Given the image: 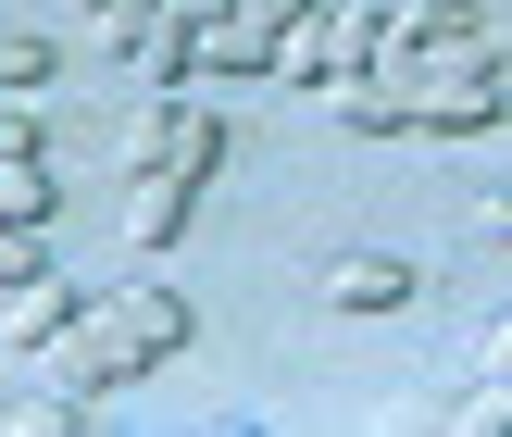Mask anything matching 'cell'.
<instances>
[{
  "instance_id": "cell-11",
  "label": "cell",
  "mask_w": 512,
  "mask_h": 437,
  "mask_svg": "<svg viewBox=\"0 0 512 437\" xmlns=\"http://www.w3.org/2000/svg\"><path fill=\"white\" fill-rule=\"evenodd\" d=\"M50 200H63V175H50V150H25V163H0V225H50Z\"/></svg>"
},
{
  "instance_id": "cell-14",
  "label": "cell",
  "mask_w": 512,
  "mask_h": 437,
  "mask_svg": "<svg viewBox=\"0 0 512 437\" xmlns=\"http://www.w3.org/2000/svg\"><path fill=\"white\" fill-rule=\"evenodd\" d=\"M300 13H313V0H238V13H225V25H238V38H263V50H275V38H288Z\"/></svg>"
},
{
  "instance_id": "cell-4",
  "label": "cell",
  "mask_w": 512,
  "mask_h": 437,
  "mask_svg": "<svg viewBox=\"0 0 512 437\" xmlns=\"http://www.w3.org/2000/svg\"><path fill=\"white\" fill-rule=\"evenodd\" d=\"M238 13V0H150L138 13V38H125V63H138V88H188L200 75V38Z\"/></svg>"
},
{
  "instance_id": "cell-6",
  "label": "cell",
  "mask_w": 512,
  "mask_h": 437,
  "mask_svg": "<svg viewBox=\"0 0 512 437\" xmlns=\"http://www.w3.org/2000/svg\"><path fill=\"white\" fill-rule=\"evenodd\" d=\"M113 313H125V338H138L150 363H175V350L200 338V300L175 288V275H125V288H113Z\"/></svg>"
},
{
  "instance_id": "cell-17",
  "label": "cell",
  "mask_w": 512,
  "mask_h": 437,
  "mask_svg": "<svg viewBox=\"0 0 512 437\" xmlns=\"http://www.w3.org/2000/svg\"><path fill=\"white\" fill-rule=\"evenodd\" d=\"M475 250H512V188H488V200H475Z\"/></svg>"
},
{
  "instance_id": "cell-3",
  "label": "cell",
  "mask_w": 512,
  "mask_h": 437,
  "mask_svg": "<svg viewBox=\"0 0 512 437\" xmlns=\"http://www.w3.org/2000/svg\"><path fill=\"white\" fill-rule=\"evenodd\" d=\"M125 163H163V175H188V188H213V163H225V113L200 88H150V125H138V150Z\"/></svg>"
},
{
  "instance_id": "cell-1",
  "label": "cell",
  "mask_w": 512,
  "mask_h": 437,
  "mask_svg": "<svg viewBox=\"0 0 512 437\" xmlns=\"http://www.w3.org/2000/svg\"><path fill=\"white\" fill-rule=\"evenodd\" d=\"M388 75L413 88V138H488L500 125V38H488V13L438 25V38L400 50Z\"/></svg>"
},
{
  "instance_id": "cell-9",
  "label": "cell",
  "mask_w": 512,
  "mask_h": 437,
  "mask_svg": "<svg viewBox=\"0 0 512 437\" xmlns=\"http://www.w3.org/2000/svg\"><path fill=\"white\" fill-rule=\"evenodd\" d=\"M63 313H75V275H63V263H50V275H25V288H0V338H13V350H38Z\"/></svg>"
},
{
  "instance_id": "cell-12",
  "label": "cell",
  "mask_w": 512,
  "mask_h": 437,
  "mask_svg": "<svg viewBox=\"0 0 512 437\" xmlns=\"http://www.w3.org/2000/svg\"><path fill=\"white\" fill-rule=\"evenodd\" d=\"M50 75H63V63H50V38H25V25H0V88H25V100H38Z\"/></svg>"
},
{
  "instance_id": "cell-13",
  "label": "cell",
  "mask_w": 512,
  "mask_h": 437,
  "mask_svg": "<svg viewBox=\"0 0 512 437\" xmlns=\"http://www.w3.org/2000/svg\"><path fill=\"white\" fill-rule=\"evenodd\" d=\"M25 150H50V138H38V100L0 88V163H25Z\"/></svg>"
},
{
  "instance_id": "cell-10",
  "label": "cell",
  "mask_w": 512,
  "mask_h": 437,
  "mask_svg": "<svg viewBox=\"0 0 512 437\" xmlns=\"http://www.w3.org/2000/svg\"><path fill=\"white\" fill-rule=\"evenodd\" d=\"M450 437H512V363H475L450 400Z\"/></svg>"
},
{
  "instance_id": "cell-2",
  "label": "cell",
  "mask_w": 512,
  "mask_h": 437,
  "mask_svg": "<svg viewBox=\"0 0 512 437\" xmlns=\"http://www.w3.org/2000/svg\"><path fill=\"white\" fill-rule=\"evenodd\" d=\"M25 363H38V388H63V400H88V413H100L113 388H138V375H150V350L125 338V313H113V300H75V313L50 325Z\"/></svg>"
},
{
  "instance_id": "cell-7",
  "label": "cell",
  "mask_w": 512,
  "mask_h": 437,
  "mask_svg": "<svg viewBox=\"0 0 512 437\" xmlns=\"http://www.w3.org/2000/svg\"><path fill=\"white\" fill-rule=\"evenodd\" d=\"M188 213H200V188H188V175H163V163H138V175H125V250H138V263L188 238Z\"/></svg>"
},
{
  "instance_id": "cell-15",
  "label": "cell",
  "mask_w": 512,
  "mask_h": 437,
  "mask_svg": "<svg viewBox=\"0 0 512 437\" xmlns=\"http://www.w3.org/2000/svg\"><path fill=\"white\" fill-rule=\"evenodd\" d=\"M25 275H50V250H38V225H0V288H25Z\"/></svg>"
},
{
  "instance_id": "cell-5",
  "label": "cell",
  "mask_w": 512,
  "mask_h": 437,
  "mask_svg": "<svg viewBox=\"0 0 512 437\" xmlns=\"http://www.w3.org/2000/svg\"><path fill=\"white\" fill-rule=\"evenodd\" d=\"M350 63H375V13H300L288 38H275V88H338Z\"/></svg>"
},
{
  "instance_id": "cell-16",
  "label": "cell",
  "mask_w": 512,
  "mask_h": 437,
  "mask_svg": "<svg viewBox=\"0 0 512 437\" xmlns=\"http://www.w3.org/2000/svg\"><path fill=\"white\" fill-rule=\"evenodd\" d=\"M138 13H150V0H75V25H88V38H113V50L138 38Z\"/></svg>"
},
{
  "instance_id": "cell-8",
  "label": "cell",
  "mask_w": 512,
  "mask_h": 437,
  "mask_svg": "<svg viewBox=\"0 0 512 437\" xmlns=\"http://www.w3.org/2000/svg\"><path fill=\"white\" fill-rule=\"evenodd\" d=\"M413 300V263L400 250H350V263H325V313H400Z\"/></svg>"
}]
</instances>
